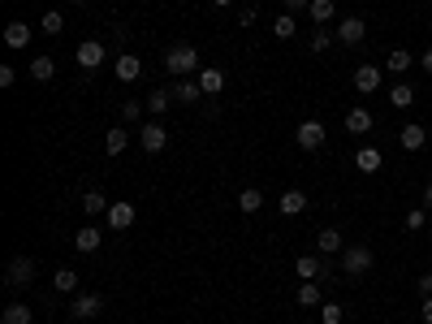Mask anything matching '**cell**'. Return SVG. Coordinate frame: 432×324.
Listing matches in <instances>:
<instances>
[{
	"label": "cell",
	"instance_id": "obj_1",
	"mask_svg": "<svg viewBox=\"0 0 432 324\" xmlns=\"http://www.w3.org/2000/svg\"><path fill=\"white\" fill-rule=\"evenodd\" d=\"M203 65H199V48H190V43H173L169 52H165V74H173V78H190V74H199Z\"/></svg>",
	"mask_w": 432,
	"mask_h": 324
},
{
	"label": "cell",
	"instance_id": "obj_2",
	"mask_svg": "<svg viewBox=\"0 0 432 324\" xmlns=\"http://www.w3.org/2000/svg\"><path fill=\"white\" fill-rule=\"evenodd\" d=\"M338 268H342L346 277H363L367 268H372V247H363V242L346 247V251H342V264H338Z\"/></svg>",
	"mask_w": 432,
	"mask_h": 324
},
{
	"label": "cell",
	"instance_id": "obj_3",
	"mask_svg": "<svg viewBox=\"0 0 432 324\" xmlns=\"http://www.w3.org/2000/svg\"><path fill=\"white\" fill-rule=\"evenodd\" d=\"M324 139H329V130H324V122H315V117L298 122V130H294V143H298L303 151H320Z\"/></svg>",
	"mask_w": 432,
	"mask_h": 324
},
{
	"label": "cell",
	"instance_id": "obj_4",
	"mask_svg": "<svg viewBox=\"0 0 432 324\" xmlns=\"http://www.w3.org/2000/svg\"><path fill=\"white\" fill-rule=\"evenodd\" d=\"M31 281H35V259H31V255H14L9 268H5V286L22 290V286H31Z\"/></svg>",
	"mask_w": 432,
	"mask_h": 324
},
{
	"label": "cell",
	"instance_id": "obj_5",
	"mask_svg": "<svg viewBox=\"0 0 432 324\" xmlns=\"http://www.w3.org/2000/svg\"><path fill=\"white\" fill-rule=\"evenodd\" d=\"M381 82H385V70H381V65L367 61V65L355 70V91H359V95H376V91H381Z\"/></svg>",
	"mask_w": 432,
	"mask_h": 324
},
{
	"label": "cell",
	"instance_id": "obj_6",
	"mask_svg": "<svg viewBox=\"0 0 432 324\" xmlns=\"http://www.w3.org/2000/svg\"><path fill=\"white\" fill-rule=\"evenodd\" d=\"M139 143H143L147 156H156V151H165V147H169V130L160 126V122H147V126L139 130Z\"/></svg>",
	"mask_w": 432,
	"mask_h": 324
},
{
	"label": "cell",
	"instance_id": "obj_7",
	"mask_svg": "<svg viewBox=\"0 0 432 324\" xmlns=\"http://www.w3.org/2000/svg\"><path fill=\"white\" fill-rule=\"evenodd\" d=\"M363 39H367V22H363V18H355V14H350V18H342V22H338V43L359 48Z\"/></svg>",
	"mask_w": 432,
	"mask_h": 324
},
{
	"label": "cell",
	"instance_id": "obj_8",
	"mask_svg": "<svg viewBox=\"0 0 432 324\" xmlns=\"http://www.w3.org/2000/svg\"><path fill=\"white\" fill-rule=\"evenodd\" d=\"M104 57H108V52H104V43H99V39H82V43H78V52H74V61H78L82 70H99V65H104Z\"/></svg>",
	"mask_w": 432,
	"mask_h": 324
},
{
	"label": "cell",
	"instance_id": "obj_9",
	"mask_svg": "<svg viewBox=\"0 0 432 324\" xmlns=\"http://www.w3.org/2000/svg\"><path fill=\"white\" fill-rule=\"evenodd\" d=\"M104 216H108V230H117V234H122V230H130V225H134V216H139V212H134V203H130V199H117V203L108 207Z\"/></svg>",
	"mask_w": 432,
	"mask_h": 324
},
{
	"label": "cell",
	"instance_id": "obj_10",
	"mask_svg": "<svg viewBox=\"0 0 432 324\" xmlns=\"http://www.w3.org/2000/svg\"><path fill=\"white\" fill-rule=\"evenodd\" d=\"M355 169H359V173H381V169H385L381 147H359V151H355Z\"/></svg>",
	"mask_w": 432,
	"mask_h": 324
},
{
	"label": "cell",
	"instance_id": "obj_11",
	"mask_svg": "<svg viewBox=\"0 0 432 324\" xmlns=\"http://www.w3.org/2000/svg\"><path fill=\"white\" fill-rule=\"evenodd\" d=\"M423 143H428V130H423V126L406 122V126L398 130V147H402V151H423Z\"/></svg>",
	"mask_w": 432,
	"mask_h": 324
},
{
	"label": "cell",
	"instance_id": "obj_12",
	"mask_svg": "<svg viewBox=\"0 0 432 324\" xmlns=\"http://www.w3.org/2000/svg\"><path fill=\"white\" fill-rule=\"evenodd\" d=\"M199 91H203V95H221V91H225V70L203 65V70H199Z\"/></svg>",
	"mask_w": 432,
	"mask_h": 324
},
{
	"label": "cell",
	"instance_id": "obj_13",
	"mask_svg": "<svg viewBox=\"0 0 432 324\" xmlns=\"http://www.w3.org/2000/svg\"><path fill=\"white\" fill-rule=\"evenodd\" d=\"M113 74H117V78H122V82H134V78H139V74H143V61H139V57H134V52H122V57H117V61H113Z\"/></svg>",
	"mask_w": 432,
	"mask_h": 324
},
{
	"label": "cell",
	"instance_id": "obj_14",
	"mask_svg": "<svg viewBox=\"0 0 432 324\" xmlns=\"http://www.w3.org/2000/svg\"><path fill=\"white\" fill-rule=\"evenodd\" d=\"M31 39H35V31H31L26 22H9V26H5V43H9L14 52H22V48H31Z\"/></svg>",
	"mask_w": 432,
	"mask_h": 324
},
{
	"label": "cell",
	"instance_id": "obj_15",
	"mask_svg": "<svg viewBox=\"0 0 432 324\" xmlns=\"http://www.w3.org/2000/svg\"><path fill=\"white\" fill-rule=\"evenodd\" d=\"M70 311H74L78 320H91V315L104 311V298H99V294H78V298L70 303Z\"/></svg>",
	"mask_w": 432,
	"mask_h": 324
},
{
	"label": "cell",
	"instance_id": "obj_16",
	"mask_svg": "<svg viewBox=\"0 0 432 324\" xmlns=\"http://www.w3.org/2000/svg\"><path fill=\"white\" fill-rule=\"evenodd\" d=\"M315 247H320V255H338V251H346V238H342V230H320Z\"/></svg>",
	"mask_w": 432,
	"mask_h": 324
},
{
	"label": "cell",
	"instance_id": "obj_17",
	"mask_svg": "<svg viewBox=\"0 0 432 324\" xmlns=\"http://www.w3.org/2000/svg\"><path fill=\"white\" fill-rule=\"evenodd\" d=\"M372 113H367V108H350V113H346V134H372Z\"/></svg>",
	"mask_w": 432,
	"mask_h": 324
},
{
	"label": "cell",
	"instance_id": "obj_18",
	"mask_svg": "<svg viewBox=\"0 0 432 324\" xmlns=\"http://www.w3.org/2000/svg\"><path fill=\"white\" fill-rule=\"evenodd\" d=\"M99 242H104V234H99L95 225H87V230H78V234H74V247H78L82 255H95V251H99Z\"/></svg>",
	"mask_w": 432,
	"mask_h": 324
},
{
	"label": "cell",
	"instance_id": "obj_19",
	"mask_svg": "<svg viewBox=\"0 0 432 324\" xmlns=\"http://www.w3.org/2000/svg\"><path fill=\"white\" fill-rule=\"evenodd\" d=\"M411 65H419V57H411L406 48H394L389 57H385V70H389V74H406Z\"/></svg>",
	"mask_w": 432,
	"mask_h": 324
},
{
	"label": "cell",
	"instance_id": "obj_20",
	"mask_svg": "<svg viewBox=\"0 0 432 324\" xmlns=\"http://www.w3.org/2000/svg\"><path fill=\"white\" fill-rule=\"evenodd\" d=\"M307 14H311L315 26H329L333 14H338V0H311V9H307Z\"/></svg>",
	"mask_w": 432,
	"mask_h": 324
},
{
	"label": "cell",
	"instance_id": "obj_21",
	"mask_svg": "<svg viewBox=\"0 0 432 324\" xmlns=\"http://www.w3.org/2000/svg\"><path fill=\"white\" fill-rule=\"evenodd\" d=\"M126 147H130V130H126V126H117V130L104 134V151H108V156H122Z\"/></svg>",
	"mask_w": 432,
	"mask_h": 324
},
{
	"label": "cell",
	"instance_id": "obj_22",
	"mask_svg": "<svg viewBox=\"0 0 432 324\" xmlns=\"http://www.w3.org/2000/svg\"><path fill=\"white\" fill-rule=\"evenodd\" d=\"M294 268H298V281H315L320 273H329V268H324L315 255H298V264H294Z\"/></svg>",
	"mask_w": 432,
	"mask_h": 324
},
{
	"label": "cell",
	"instance_id": "obj_23",
	"mask_svg": "<svg viewBox=\"0 0 432 324\" xmlns=\"http://www.w3.org/2000/svg\"><path fill=\"white\" fill-rule=\"evenodd\" d=\"M52 286H57V294H74L78 290V268H57V273H52Z\"/></svg>",
	"mask_w": 432,
	"mask_h": 324
},
{
	"label": "cell",
	"instance_id": "obj_24",
	"mask_svg": "<svg viewBox=\"0 0 432 324\" xmlns=\"http://www.w3.org/2000/svg\"><path fill=\"white\" fill-rule=\"evenodd\" d=\"M0 324H35V311L26 303H9L5 315H0Z\"/></svg>",
	"mask_w": 432,
	"mask_h": 324
},
{
	"label": "cell",
	"instance_id": "obj_25",
	"mask_svg": "<svg viewBox=\"0 0 432 324\" xmlns=\"http://www.w3.org/2000/svg\"><path fill=\"white\" fill-rule=\"evenodd\" d=\"M199 95H203V91H199L195 78H178V82H173V99H182V104H199Z\"/></svg>",
	"mask_w": 432,
	"mask_h": 324
},
{
	"label": "cell",
	"instance_id": "obj_26",
	"mask_svg": "<svg viewBox=\"0 0 432 324\" xmlns=\"http://www.w3.org/2000/svg\"><path fill=\"white\" fill-rule=\"evenodd\" d=\"M277 207H281L286 216H298V212H307V195H303V190H286V195L277 199Z\"/></svg>",
	"mask_w": 432,
	"mask_h": 324
},
{
	"label": "cell",
	"instance_id": "obj_27",
	"mask_svg": "<svg viewBox=\"0 0 432 324\" xmlns=\"http://www.w3.org/2000/svg\"><path fill=\"white\" fill-rule=\"evenodd\" d=\"M324 303V290H320V281H303L298 286V307L307 311V307H320Z\"/></svg>",
	"mask_w": 432,
	"mask_h": 324
},
{
	"label": "cell",
	"instance_id": "obj_28",
	"mask_svg": "<svg viewBox=\"0 0 432 324\" xmlns=\"http://www.w3.org/2000/svg\"><path fill=\"white\" fill-rule=\"evenodd\" d=\"M169 104H173V87H160V91H151L147 95V113H169Z\"/></svg>",
	"mask_w": 432,
	"mask_h": 324
},
{
	"label": "cell",
	"instance_id": "obj_29",
	"mask_svg": "<svg viewBox=\"0 0 432 324\" xmlns=\"http://www.w3.org/2000/svg\"><path fill=\"white\" fill-rule=\"evenodd\" d=\"M52 74H57V57H35L31 61V78L35 82H52Z\"/></svg>",
	"mask_w": 432,
	"mask_h": 324
},
{
	"label": "cell",
	"instance_id": "obj_30",
	"mask_svg": "<svg viewBox=\"0 0 432 324\" xmlns=\"http://www.w3.org/2000/svg\"><path fill=\"white\" fill-rule=\"evenodd\" d=\"M108 207H113V199H108V195H99V190H87V195H82V212H87V216H99V212H108Z\"/></svg>",
	"mask_w": 432,
	"mask_h": 324
},
{
	"label": "cell",
	"instance_id": "obj_31",
	"mask_svg": "<svg viewBox=\"0 0 432 324\" xmlns=\"http://www.w3.org/2000/svg\"><path fill=\"white\" fill-rule=\"evenodd\" d=\"M389 104H394V108H411V104H415V87H411V82H394V87H389Z\"/></svg>",
	"mask_w": 432,
	"mask_h": 324
},
{
	"label": "cell",
	"instance_id": "obj_32",
	"mask_svg": "<svg viewBox=\"0 0 432 324\" xmlns=\"http://www.w3.org/2000/svg\"><path fill=\"white\" fill-rule=\"evenodd\" d=\"M294 31H298V18L294 14H277L273 18V35L277 39H294Z\"/></svg>",
	"mask_w": 432,
	"mask_h": 324
},
{
	"label": "cell",
	"instance_id": "obj_33",
	"mask_svg": "<svg viewBox=\"0 0 432 324\" xmlns=\"http://www.w3.org/2000/svg\"><path fill=\"white\" fill-rule=\"evenodd\" d=\"M238 207H242V212H259V207H264V190H259V186H247V190L238 195Z\"/></svg>",
	"mask_w": 432,
	"mask_h": 324
},
{
	"label": "cell",
	"instance_id": "obj_34",
	"mask_svg": "<svg viewBox=\"0 0 432 324\" xmlns=\"http://www.w3.org/2000/svg\"><path fill=\"white\" fill-rule=\"evenodd\" d=\"M39 31H43V35H52V39H57V35L65 31V18H61V14H43V22H39Z\"/></svg>",
	"mask_w": 432,
	"mask_h": 324
},
{
	"label": "cell",
	"instance_id": "obj_35",
	"mask_svg": "<svg viewBox=\"0 0 432 324\" xmlns=\"http://www.w3.org/2000/svg\"><path fill=\"white\" fill-rule=\"evenodd\" d=\"M320 320H324V324H342V320H346L342 303H320Z\"/></svg>",
	"mask_w": 432,
	"mask_h": 324
},
{
	"label": "cell",
	"instance_id": "obj_36",
	"mask_svg": "<svg viewBox=\"0 0 432 324\" xmlns=\"http://www.w3.org/2000/svg\"><path fill=\"white\" fill-rule=\"evenodd\" d=\"M329 43H333V31H329V26H315V31H311V52H324Z\"/></svg>",
	"mask_w": 432,
	"mask_h": 324
},
{
	"label": "cell",
	"instance_id": "obj_37",
	"mask_svg": "<svg viewBox=\"0 0 432 324\" xmlns=\"http://www.w3.org/2000/svg\"><path fill=\"white\" fill-rule=\"evenodd\" d=\"M423 221H428V207H411V212H406V230H411V234H419Z\"/></svg>",
	"mask_w": 432,
	"mask_h": 324
},
{
	"label": "cell",
	"instance_id": "obj_38",
	"mask_svg": "<svg viewBox=\"0 0 432 324\" xmlns=\"http://www.w3.org/2000/svg\"><path fill=\"white\" fill-rule=\"evenodd\" d=\"M143 108H147V104H139V99H126V104H122V117H126V122L134 126V122L143 117Z\"/></svg>",
	"mask_w": 432,
	"mask_h": 324
},
{
	"label": "cell",
	"instance_id": "obj_39",
	"mask_svg": "<svg viewBox=\"0 0 432 324\" xmlns=\"http://www.w3.org/2000/svg\"><path fill=\"white\" fill-rule=\"evenodd\" d=\"M303 9H311V0H281V14H303Z\"/></svg>",
	"mask_w": 432,
	"mask_h": 324
},
{
	"label": "cell",
	"instance_id": "obj_40",
	"mask_svg": "<svg viewBox=\"0 0 432 324\" xmlns=\"http://www.w3.org/2000/svg\"><path fill=\"white\" fill-rule=\"evenodd\" d=\"M14 82H18V74H14V65H0V87H5V91H9Z\"/></svg>",
	"mask_w": 432,
	"mask_h": 324
},
{
	"label": "cell",
	"instance_id": "obj_41",
	"mask_svg": "<svg viewBox=\"0 0 432 324\" xmlns=\"http://www.w3.org/2000/svg\"><path fill=\"white\" fill-rule=\"evenodd\" d=\"M415 290H419V294H423V298H428V294H432V273H423V277H419V281H415Z\"/></svg>",
	"mask_w": 432,
	"mask_h": 324
},
{
	"label": "cell",
	"instance_id": "obj_42",
	"mask_svg": "<svg viewBox=\"0 0 432 324\" xmlns=\"http://www.w3.org/2000/svg\"><path fill=\"white\" fill-rule=\"evenodd\" d=\"M238 22H242V26H251V22H255V9H251V5H242V9H238Z\"/></svg>",
	"mask_w": 432,
	"mask_h": 324
},
{
	"label": "cell",
	"instance_id": "obj_43",
	"mask_svg": "<svg viewBox=\"0 0 432 324\" xmlns=\"http://www.w3.org/2000/svg\"><path fill=\"white\" fill-rule=\"evenodd\" d=\"M419 320H423V324H432V294L423 298V307H419Z\"/></svg>",
	"mask_w": 432,
	"mask_h": 324
},
{
	"label": "cell",
	"instance_id": "obj_44",
	"mask_svg": "<svg viewBox=\"0 0 432 324\" xmlns=\"http://www.w3.org/2000/svg\"><path fill=\"white\" fill-rule=\"evenodd\" d=\"M419 70H423V74H432V48H428L423 57H419Z\"/></svg>",
	"mask_w": 432,
	"mask_h": 324
},
{
	"label": "cell",
	"instance_id": "obj_45",
	"mask_svg": "<svg viewBox=\"0 0 432 324\" xmlns=\"http://www.w3.org/2000/svg\"><path fill=\"white\" fill-rule=\"evenodd\" d=\"M423 207H428V212H432V182H428V186H423Z\"/></svg>",
	"mask_w": 432,
	"mask_h": 324
},
{
	"label": "cell",
	"instance_id": "obj_46",
	"mask_svg": "<svg viewBox=\"0 0 432 324\" xmlns=\"http://www.w3.org/2000/svg\"><path fill=\"white\" fill-rule=\"evenodd\" d=\"M212 5H221V9H225V5H234V0H212Z\"/></svg>",
	"mask_w": 432,
	"mask_h": 324
},
{
	"label": "cell",
	"instance_id": "obj_47",
	"mask_svg": "<svg viewBox=\"0 0 432 324\" xmlns=\"http://www.w3.org/2000/svg\"><path fill=\"white\" fill-rule=\"evenodd\" d=\"M70 5H87V0H70Z\"/></svg>",
	"mask_w": 432,
	"mask_h": 324
}]
</instances>
